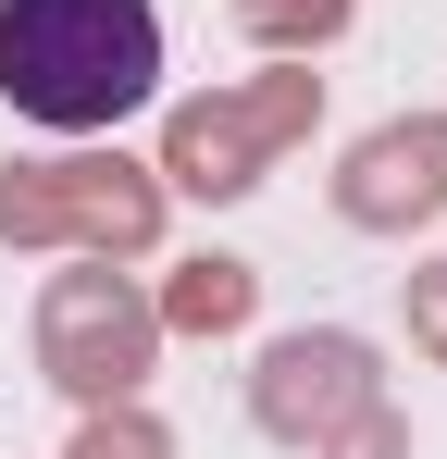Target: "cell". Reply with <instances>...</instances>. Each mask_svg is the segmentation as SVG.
Segmentation results:
<instances>
[{
	"label": "cell",
	"mask_w": 447,
	"mask_h": 459,
	"mask_svg": "<svg viewBox=\"0 0 447 459\" xmlns=\"http://www.w3.org/2000/svg\"><path fill=\"white\" fill-rule=\"evenodd\" d=\"M162 87L149 0H0V100L50 137H100Z\"/></svg>",
	"instance_id": "6da1fadb"
}]
</instances>
